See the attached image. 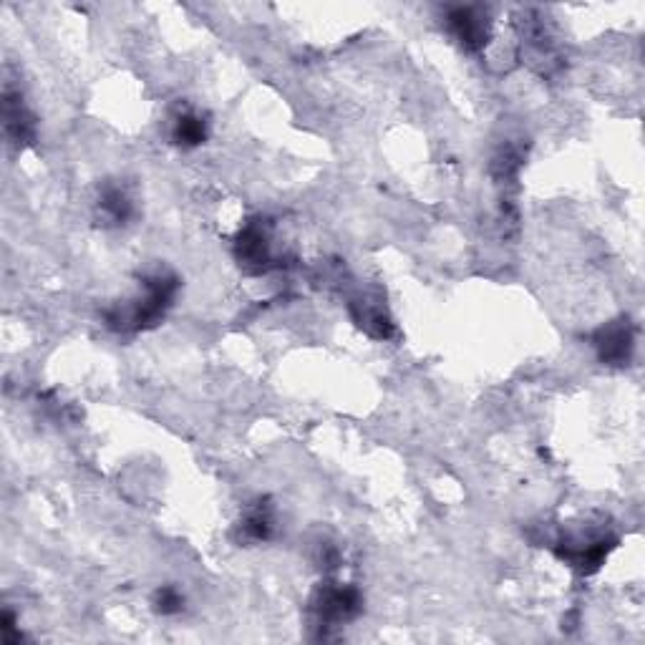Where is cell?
<instances>
[{
	"mask_svg": "<svg viewBox=\"0 0 645 645\" xmlns=\"http://www.w3.org/2000/svg\"><path fill=\"white\" fill-rule=\"evenodd\" d=\"M147 293L144 298L134 300L126 310H114L109 313V326L119 328V331H142V328L154 326L167 308L172 305L174 295H177V278L167 273H157L144 283Z\"/></svg>",
	"mask_w": 645,
	"mask_h": 645,
	"instance_id": "cell-1",
	"label": "cell"
},
{
	"mask_svg": "<svg viewBox=\"0 0 645 645\" xmlns=\"http://www.w3.org/2000/svg\"><path fill=\"white\" fill-rule=\"evenodd\" d=\"M313 613L323 625L348 623L361 613V593L353 585H323L313 598Z\"/></svg>",
	"mask_w": 645,
	"mask_h": 645,
	"instance_id": "cell-2",
	"label": "cell"
},
{
	"mask_svg": "<svg viewBox=\"0 0 645 645\" xmlns=\"http://www.w3.org/2000/svg\"><path fill=\"white\" fill-rule=\"evenodd\" d=\"M449 31L457 36V41L462 43L467 51H482L489 41V18L484 13V8L477 6H459L451 8L449 16Z\"/></svg>",
	"mask_w": 645,
	"mask_h": 645,
	"instance_id": "cell-3",
	"label": "cell"
},
{
	"mask_svg": "<svg viewBox=\"0 0 645 645\" xmlns=\"http://www.w3.org/2000/svg\"><path fill=\"white\" fill-rule=\"evenodd\" d=\"M3 126H6V137L18 147L36 139V119L23 104L21 91L6 89L3 94Z\"/></svg>",
	"mask_w": 645,
	"mask_h": 645,
	"instance_id": "cell-4",
	"label": "cell"
},
{
	"mask_svg": "<svg viewBox=\"0 0 645 645\" xmlns=\"http://www.w3.org/2000/svg\"><path fill=\"white\" fill-rule=\"evenodd\" d=\"M237 260H240L245 268L255 270V273H263V270L270 268L273 263V255H270V237L268 232L260 225H247L245 230L237 237Z\"/></svg>",
	"mask_w": 645,
	"mask_h": 645,
	"instance_id": "cell-5",
	"label": "cell"
},
{
	"mask_svg": "<svg viewBox=\"0 0 645 645\" xmlns=\"http://www.w3.org/2000/svg\"><path fill=\"white\" fill-rule=\"evenodd\" d=\"M595 346H598L600 358L608 363H625L633 351V333L625 323H615V326L603 328L595 336Z\"/></svg>",
	"mask_w": 645,
	"mask_h": 645,
	"instance_id": "cell-6",
	"label": "cell"
},
{
	"mask_svg": "<svg viewBox=\"0 0 645 645\" xmlns=\"http://www.w3.org/2000/svg\"><path fill=\"white\" fill-rule=\"evenodd\" d=\"M273 507L268 502H260L247 509L240 522V537L247 542H265L273 535Z\"/></svg>",
	"mask_w": 645,
	"mask_h": 645,
	"instance_id": "cell-7",
	"label": "cell"
},
{
	"mask_svg": "<svg viewBox=\"0 0 645 645\" xmlns=\"http://www.w3.org/2000/svg\"><path fill=\"white\" fill-rule=\"evenodd\" d=\"M99 212L111 225H124L132 217V200L121 187H106L99 197Z\"/></svg>",
	"mask_w": 645,
	"mask_h": 645,
	"instance_id": "cell-8",
	"label": "cell"
},
{
	"mask_svg": "<svg viewBox=\"0 0 645 645\" xmlns=\"http://www.w3.org/2000/svg\"><path fill=\"white\" fill-rule=\"evenodd\" d=\"M172 134L179 147H200L207 139V121L202 116L187 111V114L177 116Z\"/></svg>",
	"mask_w": 645,
	"mask_h": 645,
	"instance_id": "cell-9",
	"label": "cell"
},
{
	"mask_svg": "<svg viewBox=\"0 0 645 645\" xmlns=\"http://www.w3.org/2000/svg\"><path fill=\"white\" fill-rule=\"evenodd\" d=\"M182 605H184V598L179 595V590L172 588V585L157 590V595H154V608H157V613H162V615L179 613V610H182Z\"/></svg>",
	"mask_w": 645,
	"mask_h": 645,
	"instance_id": "cell-10",
	"label": "cell"
}]
</instances>
